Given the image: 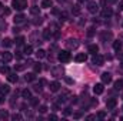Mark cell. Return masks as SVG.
<instances>
[{
    "label": "cell",
    "instance_id": "cell-1",
    "mask_svg": "<svg viewBox=\"0 0 123 121\" xmlns=\"http://www.w3.org/2000/svg\"><path fill=\"white\" fill-rule=\"evenodd\" d=\"M12 7L22 11V10L27 9V0H12Z\"/></svg>",
    "mask_w": 123,
    "mask_h": 121
},
{
    "label": "cell",
    "instance_id": "cell-2",
    "mask_svg": "<svg viewBox=\"0 0 123 121\" xmlns=\"http://www.w3.org/2000/svg\"><path fill=\"white\" fill-rule=\"evenodd\" d=\"M57 59L62 63H69V61L72 60V56H70V53L67 50H62V51H59V54H57Z\"/></svg>",
    "mask_w": 123,
    "mask_h": 121
},
{
    "label": "cell",
    "instance_id": "cell-3",
    "mask_svg": "<svg viewBox=\"0 0 123 121\" xmlns=\"http://www.w3.org/2000/svg\"><path fill=\"white\" fill-rule=\"evenodd\" d=\"M12 59H13V54H12V53H9V51L0 53V61H1V63H10Z\"/></svg>",
    "mask_w": 123,
    "mask_h": 121
},
{
    "label": "cell",
    "instance_id": "cell-4",
    "mask_svg": "<svg viewBox=\"0 0 123 121\" xmlns=\"http://www.w3.org/2000/svg\"><path fill=\"white\" fill-rule=\"evenodd\" d=\"M92 61H93V64H96V66H103V63H105V57L96 53V54H93Z\"/></svg>",
    "mask_w": 123,
    "mask_h": 121
},
{
    "label": "cell",
    "instance_id": "cell-5",
    "mask_svg": "<svg viewBox=\"0 0 123 121\" xmlns=\"http://www.w3.org/2000/svg\"><path fill=\"white\" fill-rule=\"evenodd\" d=\"M87 10H89V13L94 14V13L99 11V6H97L94 1H90V3H87Z\"/></svg>",
    "mask_w": 123,
    "mask_h": 121
},
{
    "label": "cell",
    "instance_id": "cell-6",
    "mask_svg": "<svg viewBox=\"0 0 123 121\" xmlns=\"http://www.w3.org/2000/svg\"><path fill=\"white\" fill-rule=\"evenodd\" d=\"M66 46H67L69 49H77V47H79V41H77L76 38H69V40L66 41Z\"/></svg>",
    "mask_w": 123,
    "mask_h": 121
},
{
    "label": "cell",
    "instance_id": "cell-7",
    "mask_svg": "<svg viewBox=\"0 0 123 121\" xmlns=\"http://www.w3.org/2000/svg\"><path fill=\"white\" fill-rule=\"evenodd\" d=\"M25 20H26V17H25V14H22V13L16 14V16H14V19H13L14 24H20V23H25Z\"/></svg>",
    "mask_w": 123,
    "mask_h": 121
},
{
    "label": "cell",
    "instance_id": "cell-8",
    "mask_svg": "<svg viewBox=\"0 0 123 121\" xmlns=\"http://www.w3.org/2000/svg\"><path fill=\"white\" fill-rule=\"evenodd\" d=\"M102 83H103V84L112 83V74H110V73H103V74H102Z\"/></svg>",
    "mask_w": 123,
    "mask_h": 121
},
{
    "label": "cell",
    "instance_id": "cell-9",
    "mask_svg": "<svg viewBox=\"0 0 123 121\" xmlns=\"http://www.w3.org/2000/svg\"><path fill=\"white\" fill-rule=\"evenodd\" d=\"M93 91H94V94H102V93L105 91V86H103V83H97V84L93 87Z\"/></svg>",
    "mask_w": 123,
    "mask_h": 121
},
{
    "label": "cell",
    "instance_id": "cell-10",
    "mask_svg": "<svg viewBox=\"0 0 123 121\" xmlns=\"http://www.w3.org/2000/svg\"><path fill=\"white\" fill-rule=\"evenodd\" d=\"M116 104H117L116 98H110V100L106 103V107H107V110H113V108L116 107Z\"/></svg>",
    "mask_w": 123,
    "mask_h": 121
},
{
    "label": "cell",
    "instance_id": "cell-11",
    "mask_svg": "<svg viewBox=\"0 0 123 121\" xmlns=\"http://www.w3.org/2000/svg\"><path fill=\"white\" fill-rule=\"evenodd\" d=\"M49 88H50V91L56 93V91L60 90V84H59L57 81H53V83H50V84H49Z\"/></svg>",
    "mask_w": 123,
    "mask_h": 121
},
{
    "label": "cell",
    "instance_id": "cell-12",
    "mask_svg": "<svg viewBox=\"0 0 123 121\" xmlns=\"http://www.w3.org/2000/svg\"><path fill=\"white\" fill-rule=\"evenodd\" d=\"M74 60L77 61V63H83V61L87 60V54H85V53H79V54L74 57Z\"/></svg>",
    "mask_w": 123,
    "mask_h": 121
},
{
    "label": "cell",
    "instance_id": "cell-13",
    "mask_svg": "<svg viewBox=\"0 0 123 121\" xmlns=\"http://www.w3.org/2000/svg\"><path fill=\"white\" fill-rule=\"evenodd\" d=\"M10 93V87H9V84H3V86H0V94L1 95H6V94H9Z\"/></svg>",
    "mask_w": 123,
    "mask_h": 121
},
{
    "label": "cell",
    "instance_id": "cell-14",
    "mask_svg": "<svg viewBox=\"0 0 123 121\" xmlns=\"http://www.w3.org/2000/svg\"><path fill=\"white\" fill-rule=\"evenodd\" d=\"M7 80H9L10 83H16V81L19 80V77H17L16 73H9V74H7Z\"/></svg>",
    "mask_w": 123,
    "mask_h": 121
},
{
    "label": "cell",
    "instance_id": "cell-15",
    "mask_svg": "<svg viewBox=\"0 0 123 121\" xmlns=\"http://www.w3.org/2000/svg\"><path fill=\"white\" fill-rule=\"evenodd\" d=\"M52 36H53V33H52L50 29H44V30H43V38H44V40H50Z\"/></svg>",
    "mask_w": 123,
    "mask_h": 121
},
{
    "label": "cell",
    "instance_id": "cell-16",
    "mask_svg": "<svg viewBox=\"0 0 123 121\" xmlns=\"http://www.w3.org/2000/svg\"><path fill=\"white\" fill-rule=\"evenodd\" d=\"M113 14V10L110 9V7H106V9H103V11H102V16L103 17H110Z\"/></svg>",
    "mask_w": 123,
    "mask_h": 121
},
{
    "label": "cell",
    "instance_id": "cell-17",
    "mask_svg": "<svg viewBox=\"0 0 123 121\" xmlns=\"http://www.w3.org/2000/svg\"><path fill=\"white\" fill-rule=\"evenodd\" d=\"M112 37H113V34H112L110 31H105V33H102V40H103V41H106V40H112Z\"/></svg>",
    "mask_w": 123,
    "mask_h": 121
},
{
    "label": "cell",
    "instance_id": "cell-18",
    "mask_svg": "<svg viewBox=\"0 0 123 121\" xmlns=\"http://www.w3.org/2000/svg\"><path fill=\"white\" fill-rule=\"evenodd\" d=\"M87 50H89V53H92V54H96V53L99 51V46H97V44H90Z\"/></svg>",
    "mask_w": 123,
    "mask_h": 121
},
{
    "label": "cell",
    "instance_id": "cell-19",
    "mask_svg": "<svg viewBox=\"0 0 123 121\" xmlns=\"http://www.w3.org/2000/svg\"><path fill=\"white\" fill-rule=\"evenodd\" d=\"M25 80H26V81H29V83L34 81V80H36V74H34V73H27V74H26V77H25Z\"/></svg>",
    "mask_w": 123,
    "mask_h": 121
},
{
    "label": "cell",
    "instance_id": "cell-20",
    "mask_svg": "<svg viewBox=\"0 0 123 121\" xmlns=\"http://www.w3.org/2000/svg\"><path fill=\"white\" fill-rule=\"evenodd\" d=\"M22 97H23V98H26V100H30V98H31V91L27 90V88H26V90H23V91H22Z\"/></svg>",
    "mask_w": 123,
    "mask_h": 121
},
{
    "label": "cell",
    "instance_id": "cell-21",
    "mask_svg": "<svg viewBox=\"0 0 123 121\" xmlns=\"http://www.w3.org/2000/svg\"><path fill=\"white\" fill-rule=\"evenodd\" d=\"M52 73H53L55 77H59L62 73H63V70H62L60 67H55V68H52Z\"/></svg>",
    "mask_w": 123,
    "mask_h": 121
},
{
    "label": "cell",
    "instance_id": "cell-22",
    "mask_svg": "<svg viewBox=\"0 0 123 121\" xmlns=\"http://www.w3.org/2000/svg\"><path fill=\"white\" fill-rule=\"evenodd\" d=\"M36 57H37V59H44V57H46V51L42 50V49H39V50L36 51Z\"/></svg>",
    "mask_w": 123,
    "mask_h": 121
},
{
    "label": "cell",
    "instance_id": "cell-23",
    "mask_svg": "<svg viewBox=\"0 0 123 121\" xmlns=\"http://www.w3.org/2000/svg\"><path fill=\"white\" fill-rule=\"evenodd\" d=\"M72 13H73V16H79V14H80V6H79V4L73 6V9H72Z\"/></svg>",
    "mask_w": 123,
    "mask_h": 121
},
{
    "label": "cell",
    "instance_id": "cell-24",
    "mask_svg": "<svg viewBox=\"0 0 123 121\" xmlns=\"http://www.w3.org/2000/svg\"><path fill=\"white\" fill-rule=\"evenodd\" d=\"M1 44H3V47H6V49H9V47H12V40L10 38H4L3 41H1Z\"/></svg>",
    "mask_w": 123,
    "mask_h": 121
},
{
    "label": "cell",
    "instance_id": "cell-25",
    "mask_svg": "<svg viewBox=\"0 0 123 121\" xmlns=\"http://www.w3.org/2000/svg\"><path fill=\"white\" fill-rule=\"evenodd\" d=\"M113 49H115L116 51H119V50L122 49V41H120V40H116V41H113Z\"/></svg>",
    "mask_w": 123,
    "mask_h": 121
},
{
    "label": "cell",
    "instance_id": "cell-26",
    "mask_svg": "<svg viewBox=\"0 0 123 121\" xmlns=\"http://www.w3.org/2000/svg\"><path fill=\"white\" fill-rule=\"evenodd\" d=\"M52 0H42V7H44V9H49V7H52Z\"/></svg>",
    "mask_w": 123,
    "mask_h": 121
},
{
    "label": "cell",
    "instance_id": "cell-27",
    "mask_svg": "<svg viewBox=\"0 0 123 121\" xmlns=\"http://www.w3.org/2000/svg\"><path fill=\"white\" fill-rule=\"evenodd\" d=\"M9 118V111L7 110H0V120H6Z\"/></svg>",
    "mask_w": 123,
    "mask_h": 121
},
{
    "label": "cell",
    "instance_id": "cell-28",
    "mask_svg": "<svg viewBox=\"0 0 123 121\" xmlns=\"http://www.w3.org/2000/svg\"><path fill=\"white\" fill-rule=\"evenodd\" d=\"M115 90H123V80H117L116 83H115Z\"/></svg>",
    "mask_w": 123,
    "mask_h": 121
},
{
    "label": "cell",
    "instance_id": "cell-29",
    "mask_svg": "<svg viewBox=\"0 0 123 121\" xmlns=\"http://www.w3.org/2000/svg\"><path fill=\"white\" fill-rule=\"evenodd\" d=\"M6 26H7V24H6V20H4V17L1 16V17H0V31L4 30V29H6Z\"/></svg>",
    "mask_w": 123,
    "mask_h": 121
},
{
    "label": "cell",
    "instance_id": "cell-30",
    "mask_svg": "<svg viewBox=\"0 0 123 121\" xmlns=\"http://www.w3.org/2000/svg\"><path fill=\"white\" fill-rule=\"evenodd\" d=\"M25 40H26V38H25L23 36H19V37H16V44H17V46H22V44L25 43Z\"/></svg>",
    "mask_w": 123,
    "mask_h": 121
},
{
    "label": "cell",
    "instance_id": "cell-31",
    "mask_svg": "<svg viewBox=\"0 0 123 121\" xmlns=\"http://www.w3.org/2000/svg\"><path fill=\"white\" fill-rule=\"evenodd\" d=\"M30 13L31 14H39L40 13V9L37 6H33V7H30Z\"/></svg>",
    "mask_w": 123,
    "mask_h": 121
},
{
    "label": "cell",
    "instance_id": "cell-32",
    "mask_svg": "<svg viewBox=\"0 0 123 121\" xmlns=\"http://www.w3.org/2000/svg\"><path fill=\"white\" fill-rule=\"evenodd\" d=\"M0 73H1V74H9V73H10V70H9V67H7V66H3V67H0Z\"/></svg>",
    "mask_w": 123,
    "mask_h": 121
},
{
    "label": "cell",
    "instance_id": "cell-33",
    "mask_svg": "<svg viewBox=\"0 0 123 121\" xmlns=\"http://www.w3.org/2000/svg\"><path fill=\"white\" fill-rule=\"evenodd\" d=\"M31 51H33V47H31V46H26V47H25V54H26V56H30Z\"/></svg>",
    "mask_w": 123,
    "mask_h": 121
},
{
    "label": "cell",
    "instance_id": "cell-34",
    "mask_svg": "<svg viewBox=\"0 0 123 121\" xmlns=\"http://www.w3.org/2000/svg\"><path fill=\"white\" fill-rule=\"evenodd\" d=\"M33 90H34V91H39V93H40V91H42V81H40L39 84H34V86H33Z\"/></svg>",
    "mask_w": 123,
    "mask_h": 121
},
{
    "label": "cell",
    "instance_id": "cell-35",
    "mask_svg": "<svg viewBox=\"0 0 123 121\" xmlns=\"http://www.w3.org/2000/svg\"><path fill=\"white\" fill-rule=\"evenodd\" d=\"M96 117H97V118H100V120H103V118H106V113H105V111H99Z\"/></svg>",
    "mask_w": 123,
    "mask_h": 121
},
{
    "label": "cell",
    "instance_id": "cell-36",
    "mask_svg": "<svg viewBox=\"0 0 123 121\" xmlns=\"http://www.w3.org/2000/svg\"><path fill=\"white\" fill-rule=\"evenodd\" d=\"M87 36H89V37L94 36V27H89V29H87Z\"/></svg>",
    "mask_w": 123,
    "mask_h": 121
},
{
    "label": "cell",
    "instance_id": "cell-37",
    "mask_svg": "<svg viewBox=\"0 0 123 121\" xmlns=\"http://www.w3.org/2000/svg\"><path fill=\"white\" fill-rule=\"evenodd\" d=\"M37 104H39V100H37V98H30V105L36 107Z\"/></svg>",
    "mask_w": 123,
    "mask_h": 121
},
{
    "label": "cell",
    "instance_id": "cell-38",
    "mask_svg": "<svg viewBox=\"0 0 123 121\" xmlns=\"http://www.w3.org/2000/svg\"><path fill=\"white\" fill-rule=\"evenodd\" d=\"M14 70H16V71H23V70H25V66H23V64H19V66L14 67Z\"/></svg>",
    "mask_w": 123,
    "mask_h": 121
},
{
    "label": "cell",
    "instance_id": "cell-39",
    "mask_svg": "<svg viewBox=\"0 0 123 121\" xmlns=\"http://www.w3.org/2000/svg\"><path fill=\"white\" fill-rule=\"evenodd\" d=\"M42 71V66L40 64H34V73H40Z\"/></svg>",
    "mask_w": 123,
    "mask_h": 121
},
{
    "label": "cell",
    "instance_id": "cell-40",
    "mask_svg": "<svg viewBox=\"0 0 123 121\" xmlns=\"http://www.w3.org/2000/svg\"><path fill=\"white\" fill-rule=\"evenodd\" d=\"M39 111L43 114V113H46V111H47V107H46V105H40V107H39Z\"/></svg>",
    "mask_w": 123,
    "mask_h": 121
},
{
    "label": "cell",
    "instance_id": "cell-41",
    "mask_svg": "<svg viewBox=\"0 0 123 121\" xmlns=\"http://www.w3.org/2000/svg\"><path fill=\"white\" fill-rule=\"evenodd\" d=\"M3 13H4V16H9V14L12 13V10H10L9 7H4V10H3Z\"/></svg>",
    "mask_w": 123,
    "mask_h": 121
},
{
    "label": "cell",
    "instance_id": "cell-42",
    "mask_svg": "<svg viewBox=\"0 0 123 121\" xmlns=\"http://www.w3.org/2000/svg\"><path fill=\"white\" fill-rule=\"evenodd\" d=\"M60 19L62 20H66V19H67V13H66V11H62L60 13Z\"/></svg>",
    "mask_w": 123,
    "mask_h": 121
},
{
    "label": "cell",
    "instance_id": "cell-43",
    "mask_svg": "<svg viewBox=\"0 0 123 121\" xmlns=\"http://www.w3.org/2000/svg\"><path fill=\"white\" fill-rule=\"evenodd\" d=\"M12 118H13L14 121L16 120H22V116H20V114H14V116H12Z\"/></svg>",
    "mask_w": 123,
    "mask_h": 121
},
{
    "label": "cell",
    "instance_id": "cell-44",
    "mask_svg": "<svg viewBox=\"0 0 123 121\" xmlns=\"http://www.w3.org/2000/svg\"><path fill=\"white\" fill-rule=\"evenodd\" d=\"M19 31H20L19 27H14V29H13V33H14V34H19Z\"/></svg>",
    "mask_w": 123,
    "mask_h": 121
},
{
    "label": "cell",
    "instance_id": "cell-45",
    "mask_svg": "<svg viewBox=\"0 0 123 121\" xmlns=\"http://www.w3.org/2000/svg\"><path fill=\"white\" fill-rule=\"evenodd\" d=\"M49 118H50V120H57V116H55V114H52V116H50Z\"/></svg>",
    "mask_w": 123,
    "mask_h": 121
},
{
    "label": "cell",
    "instance_id": "cell-46",
    "mask_svg": "<svg viewBox=\"0 0 123 121\" xmlns=\"http://www.w3.org/2000/svg\"><path fill=\"white\" fill-rule=\"evenodd\" d=\"M119 10H122V11H123V0L119 3Z\"/></svg>",
    "mask_w": 123,
    "mask_h": 121
},
{
    "label": "cell",
    "instance_id": "cell-47",
    "mask_svg": "<svg viewBox=\"0 0 123 121\" xmlns=\"http://www.w3.org/2000/svg\"><path fill=\"white\" fill-rule=\"evenodd\" d=\"M64 114L69 116V114H70V108H66V110H64Z\"/></svg>",
    "mask_w": 123,
    "mask_h": 121
},
{
    "label": "cell",
    "instance_id": "cell-48",
    "mask_svg": "<svg viewBox=\"0 0 123 121\" xmlns=\"http://www.w3.org/2000/svg\"><path fill=\"white\" fill-rule=\"evenodd\" d=\"M96 118V116H87V120H94Z\"/></svg>",
    "mask_w": 123,
    "mask_h": 121
},
{
    "label": "cell",
    "instance_id": "cell-49",
    "mask_svg": "<svg viewBox=\"0 0 123 121\" xmlns=\"http://www.w3.org/2000/svg\"><path fill=\"white\" fill-rule=\"evenodd\" d=\"M66 83H69V84H72V83H73V80H70V78H66Z\"/></svg>",
    "mask_w": 123,
    "mask_h": 121
},
{
    "label": "cell",
    "instance_id": "cell-50",
    "mask_svg": "<svg viewBox=\"0 0 123 121\" xmlns=\"http://www.w3.org/2000/svg\"><path fill=\"white\" fill-rule=\"evenodd\" d=\"M73 117H74V118H80V114H79V113H76V114H74Z\"/></svg>",
    "mask_w": 123,
    "mask_h": 121
},
{
    "label": "cell",
    "instance_id": "cell-51",
    "mask_svg": "<svg viewBox=\"0 0 123 121\" xmlns=\"http://www.w3.org/2000/svg\"><path fill=\"white\" fill-rule=\"evenodd\" d=\"M3 101H4V95H1V97H0V103H3Z\"/></svg>",
    "mask_w": 123,
    "mask_h": 121
},
{
    "label": "cell",
    "instance_id": "cell-52",
    "mask_svg": "<svg viewBox=\"0 0 123 121\" xmlns=\"http://www.w3.org/2000/svg\"><path fill=\"white\" fill-rule=\"evenodd\" d=\"M0 10H3V4L1 3H0Z\"/></svg>",
    "mask_w": 123,
    "mask_h": 121
},
{
    "label": "cell",
    "instance_id": "cell-53",
    "mask_svg": "<svg viewBox=\"0 0 123 121\" xmlns=\"http://www.w3.org/2000/svg\"><path fill=\"white\" fill-rule=\"evenodd\" d=\"M57 1H60V3H62V1H66V0H57Z\"/></svg>",
    "mask_w": 123,
    "mask_h": 121
},
{
    "label": "cell",
    "instance_id": "cell-54",
    "mask_svg": "<svg viewBox=\"0 0 123 121\" xmlns=\"http://www.w3.org/2000/svg\"><path fill=\"white\" fill-rule=\"evenodd\" d=\"M122 67H123V59H122Z\"/></svg>",
    "mask_w": 123,
    "mask_h": 121
},
{
    "label": "cell",
    "instance_id": "cell-55",
    "mask_svg": "<svg viewBox=\"0 0 123 121\" xmlns=\"http://www.w3.org/2000/svg\"><path fill=\"white\" fill-rule=\"evenodd\" d=\"M79 1H83V0H79Z\"/></svg>",
    "mask_w": 123,
    "mask_h": 121
},
{
    "label": "cell",
    "instance_id": "cell-56",
    "mask_svg": "<svg viewBox=\"0 0 123 121\" xmlns=\"http://www.w3.org/2000/svg\"><path fill=\"white\" fill-rule=\"evenodd\" d=\"M122 98H123V95H122Z\"/></svg>",
    "mask_w": 123,
    "mask_h": 121
}]
</instances>
